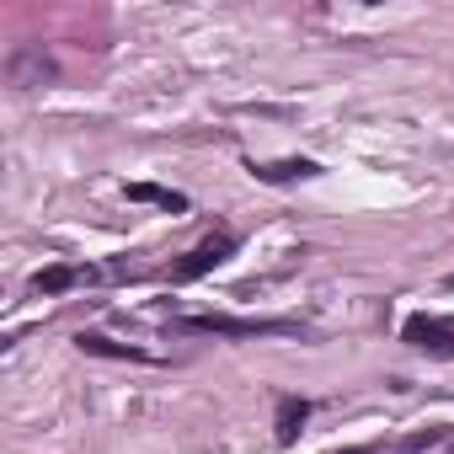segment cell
I'll return each mask as SVG.
<instances>
[{
    "label": "cell",
    "mask_w": 454,
    "mask_h": 454,
    "mask_svg": "<svg viewBox=\"0 0 454 454\" xmlns=\"http://www.w3.org/2000/svg\"><path fill=\"white\" fill-rule=\"evenodd\" d=\"M176 332H203V337H284L294 321H268V316H187Z\"/></svg>",
    "instance_id": "6da1fadb"
},
{
    "label": "cell",
    "mask_w": 454,
    "mask_h": 454,
    "mask_svg": "<svg viewBox=\"0 0 454 454\" xmlns=\"http://www.w3.org/2000/svg\"><path fill=\"white\" fill-rule=\"evenodd\" d=\"M236 252V236L231 231H214V236H203L182 262H171V284H198V278H208L224 257Z\"/></svg>",
    "instance_id": "7a4b0ae2"
},
{
    "label": "cell",
    "mask_w": 454,
    "mask_h": 454,
    "mask_svg": "<svg viewBox=\"0 0 454 454\" xmlns=\"http://www.w3.org/2000/svg\"><path fill=\"white\" fill-rule=\"evenodd\" d=\"M401 342L427 353V358H454V321H443V316H406Z\"/></svg>",
    "instance_id": "3957f363"
},
{
    "label": "cell",
    "mask_w": 454,
    "mask_h": 454,
    "mask_svg": "<svg viewBox=\"0 0 454 454\" xmlns=\"http://www.w3.org/2000/svg\"><path fill=\"white\" fill-rule=\"evenodd\" d=\"M6 81H12L17 91H38V86L54 81V65L43 59V49H17V54L6 59Z\"/></svg>",
    "instance_id": "277c9868"
},
{
    "label": "cell",
    "mask_w": 454,
    "mask_h": 454,
    "mask_svg": "<svg viewBox=\"0 0 454 454\" xmlns=\"http://www.w3.org/2000/svg\"><path fill=\"white\" fill-rule=\"evenodd\" d=\"M252 176H257V182H310V176H321V166H316V160H305V155H289V160L252 166Z\"/></svg>",
    "instance_id": "5b68a950"
},
{
    "label": "cell",
    "mask_w": 454,
    "mask_h": 454,
    "mask_svg": "<svg viewBox=\"0 0 454 454\" xmlns=\"http://www.w3.org/2000/svg\"><path fill=\"white\" fill-rule=\"evenodd\" d=\"M129 203H155L166 214H187V192L160 187V182H129Z\"/></svg>",
    "instance_id": "8992f818"
},
{
    "label": "cell",
    "mask_w": 454,
    "mask_h": 454,
    "mask_svg": "<svg viewBox=\"0 0 454 454\" xmlns=\"http://www.w3.org/2000/svg\"><path fill=\"white\" fill-rule=\"evenodd\" d=\"M75 348H81V353H91V358H123V364H145V358H150V353H139V348H129V342L102 337V332H81V337H75Z\"/></svg>",
    "instance_id": "52a82bcc"
},
{
    "label": "cell",
    "mask_w": 454,
    "mask_h": 454,
    "mask_svg": "<svg viewBox=\"0 0 454 454\" xmlns=\"http://www.w3.org/2000/svg\"><path fill=\"white\" fill-rule=\"evenodd\" d=\"M86 278H97V268H43V273L33 278V289H38V294H65V289H75V284H86Z\"/></svg>",
    "instance_id": "ba28073f"
},
{
    "label": "cell",
    "mask_w": 454,
    "mask_h": 454,
    "mask_svg": "<svg viewBox=\"0 0 454 454\" xmlns=\"http://www.w3.org/2000/svg\"><path fill=\"white\" fill-rule=\"evenodd\" d=\"M305 417H310V401H300V395H284V401H278V417H273V427H278V443H294V438H300V427H305Z\"/></svg>",
    "instance_id": "9c48e42d"
},
{
    "label": "cell",
    "mask_w": 454,
    "mask_h": 454,
    "mask_svg": "<svg viewBox=\"0 0 454 454\" xmlns=\"http://www.w3.org/2000/svg\"><path fill=\"white\" fill-rule=\"evenodd\" d=\"M443 438V427H427V433H411L406 443H395V454H417V449H433Z\"/></svg>",
    "instance_id": "30bf717a"
},
{
    "label": "cell",
    "mask_w": 454,
    "mask_h": 454,
    "mask_svg": "<svg viewBox=\"0 0 454 454\" xmlns=\"http://www.w3.org/2000/svg\"><path fill=\"white\" fill-rule=\"evenodd\" d=\"M332 454H380L374 443H353V449H332Z\"/></svg>",
    "instance_id": "8fae6325"
},
{
    "label": "cell",
    "mask_w": 454,
    "mask_h": 454,
    "mask_svg": "<svg viewBox=\"0 0 454 454\" xmlns=\"http://www.w3.org/2000/svg\"><path fill=\"white\" fill-rule=\"evenodd\" d=\"M449 284H454V273H449Z\"/></svg>",
    "instance_id": "7c38bea8"
},
{
    "label": "cell",
    "mask_w": 454,
    "mask_h": 454,
    "mask_svg": "<svg viewBox=\"0 0 454 454\" xmlns=\"http://www.w3.org/2000/svg\"><path fill=\"white\" fill-rule=\"evenodd\" d=\"M449 454H454V443H449Z\"/></svg>",
    "instance_id": "4fadbf2b"
}]
</instances>
